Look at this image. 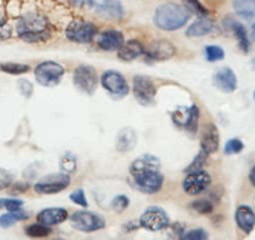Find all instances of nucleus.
Masks as SVG:
<instances>
[{
    "label": "nucleus",
    "mask_w": 255,
    "mask_h": 240,
    "mask_svg": "<svg viewBox=\"0 0 255 240\" xmlns=\"http://www.w3.org/2000/svg\"><path fill=\"white\" fill-rule=\"evenodd\" d=\"M0 69L4 73H8V74L20 75L28 73L30 68H29V65L19 64V63H4V64L0 65Z\"/></svg>",
    "instance_id": "nucleus-29"
},
{
    "label": "nucleus",
    "mask_w": 255,
    "mask_h": 240,
    "mask_svg": "<svg viewBox=\"0 0 255 240\" xmlns=\"http://www.w3.org/2000/svg\"><path fill=\"white\" fill-rule=\"evenodd\" d=\"M136 143V135L133 129H123L117 139V149L122 153L129 151L134 148Z\"/></svg>",
    "instance_id": "nucleus-25"
},
{
    "label": "nucleus",
    "mask_w": 255,
    "mask_h": 240,
    "mask_svg": "<svg viewBox=\"0 0 255 240\" xmlns=\"http://www.w3.org/2000/svg\"><path fill=\"white\" fill-rule=\"evenodd\" d=\"M191 208L197 213H200V214H210L213 212V209H214L212 203L205 199H199L191 203Z\"/></svg>",
    "instance_id": "nucleus-34"
},
{
    "label": "nucleus",
    "mask_w": 255,
    "mask_h": 240,
    "mask_svg": "<svg viewBox=\"0 0 255 240\" xmlns=\"http://www.w3.org/2000/svg\"><path fill=\"white\" fill-rule=\"evenodd\" d=\"M29 218L28 213L24 212L23 209L16 210V212H9L6 214L1 215L0 217V227L3 228H9L11 225H14L15 223L21 222V220H25Z\"/></svg>",
    "instance_id": "nucleus-27"
},
{
    "label": "nucleus",
    "mask_w": 255,
    "mask_h": 240,
    "mask_svg": "<svg viewBox=\"0 0 255 240\" xmlns=\"http://www.w3.org/2000/svg\"><path fill=\"white\" fill-rule=\"evenodd\" d=\"M9 183H10V178H9L8 174H6L5 171L0 170V188L6 187Z\"/></svg>",
    "instance_id": "nucleus-43"
},
{
    "label": "nucleus",
    "mask_w": 255,
    "mask_h": 240,
    "mask_svg": "<svg viewBox=\"0 0 255 240\" xmlns=\"http://www.w3.org/2000/svg\"><path fill=\"white\" fill-rule=\"evenodd\" d=\"M18 87H19V89H20V92L23 93L25 97H30L31 93H33V85H31L29 82H26V80H24V79L20 80L18 84Z\"/></svg>",
    "instance_id": "nucleus-41"
},
{
    "label": "nucleus",
    "mask_w": 255,
    "mask_h": 240,
    "mask_svg": "<svg viewBox=\"0 0 255 240\" xmlns=\"http://www.w3.org/2000/svg\"><path fill=\"white\" fill-rule=\"evenodd\" d=\"M100 82H102L103 88L115 99L124 98L129 93V84H128V82L120 73L115 72V70L105 72L102 75Z\"/></svg>",
    "instance_id": "nucleus-8"
},
{
    "label": "nucleus",
    "mask_w": 255,
    "mask_h": 240,
    "mask_svg": "<svg viewBox=\"0 0 255 240\" xmlns=\"http://www.w3.org/2000/svg\"><path fill=\"white\" fill-rule=\"evenodd\" d=\"M95 11L107 20H120L124 16V8L119 0H103L97 5Z\"/></svg>",
    "instance_id": "nucleus-16"
},
{
    "label": "nucleus",
    "mask_w": 255,
    "mask_h": 240,
    "mask_svg": "<svg viewBox=\"0 0 255 240\" xmlns=\"http://www.w3.org/2000/svg\"><path fill=\"white\" fill-rule=\"evenodd\" d=\"M133 93L141 105H150L155 100L156 88L148 77L136 75L133 80Z\"/></svg>",
    "instance_id": "nucleus-11"
},
{
    "label": "nucleus",
    "mask_w": 255,
    "mask_h": 240,
    "mask_svg": "<svg viewBox=\"0 0 255 240\" xmlns=\"http://www.w3.org/2000/svg\"><path fill=\"white\" fill-rule=\"evenodd\" d=\"M175 46L170 43V41L165 40V39H160V40H155L149 45L145 53L150 60L154 62H164L168 59L173 58L175 55Z\"/></svg>",
    "instance_id": "nucleus-14"
},
{
    "label": "nucleus",
    "mask_w": 255,
    "mask_h": 240,
    "mask_svg": "<svg viewBox=\"0 0 255 240\" xmlns=\"http://www.w3.org/2000/svg\"><path fill=\"white\" fill-rule=\"evenodd\" d=\"M215 29L214 23L207 16H200L199 20L194 21L188 26L185 31V35L189 38H198V36H204L213 33Z\"/></svg>",
    "instance_id": "nucleus-23"
},
{
    "label": "nucleus",
    "mask_w": 255,
    "mask_h": 240,
    "mask_svg": "<svg viewBox=\"0 0 255 240\" xmlns=\"http://www.w3.org/2000/svg\"><path fill=\"white\" fill-rule=\"evenodd\" d=\"M77 159L73 154L67 153L61 158L60 160V169L64 173H74L77 170Z\"/></svg>",
    "instance_id": "nucleus-32"
},
{
    "label": "nucleus",
    "mask_w": 255,
    "mask_h": 240,
    "mask_svg": "<svg viewBox=\"0 0 255 240\" xmlns=\"http://www.w3.org/2000/svg\"><path fill=\"white\" fill-rule=\"evenodd\" d=\"M68 1L77 8H92L95 4V0H68Z\"/></svg>",
    "instance_id": "nucleus-40"
},
{
    "label": "nucleus",
    "mask_w": 255,
    "mask_h": 240,
    "mask_svg": "<svg viewBox=\"0 0 255 240\" xmlns=\"http://www.w3.org/2000/svg\"><path fill=\"white\" fill-rule=\"evenodd\" d=\"M139 223L144 229L158 232V230L166 229L170 224V220H169V215L161 208L150 207L141 214Z\"/></svg>",
    "instance_id": "nucleus-9"
},
{
    "label": "nucleus",
    "mask_w": 255,
    "mask_h": 240,
    "mask_svg": "<svg viewBox=\"0 0 255 240\" xmlns=\"http://www.w3.org/2000/svg\"><path fill=\"white\" fill-rule=\"evenodd\" d=\"M70 185V176L67 173H59V174H50L44 178H41L35 185L34 189L36 193L44 195L58 194L63 192Z\"/></svg>",
    "instance_id": "nucleus-5"
},
{
    "label": "nucleus",
    "mask_w": 255,
    "mask_h": 240,
    "mask_svg": "<svg viewBox=\"0 0 255 240\" xmlns=\"http://www.w3.org/2000/svg\"><path fill=\"white\" fill-rule=\"evenodd\" d=\"M191 13L183 5L175 3H166L159 6L154 14V23L159 29L174 31L183 28L190 19Z\"/></svg>",
    "instance_id": "nucleus-2"
},
{
    "label": "nucleus",
    "mask_w": 255,
    "mask_h": 240,
    "mask_svg": "<svg viewBox=\"0 0 255 240\" xmlns=\"http://www.w3.org/2000/svg\"><path fill=\"white\" fill-rule=\"evenodd\" d=\"M144 53H145V50H144L140 41L131 39V40L124 41V44L120 46V49L118 50V58L123 62H130Z\"/></svg>",
    "instance_id": "nucleus-21"
},
{
    "label": "nucleus",
    "mask_w": 255,
    "mask_h": 240,
    "mask_svg": "<svg viewBox=\"0 0 255 240\" xmlns=\"http://www.w3.org/2000/svg\"><path fill=\"white\" fill-rule=\"evenodd\" d=\"M204 54L207 60L210 63L219 62V60L224 59L225 56L224 50H223L222 46H218V45H208L207 48L204 49Z\"/></svg>",
    "instance_id": "nucleus-30"
},
{
    "label": "nucleus",
    "mask_w": 255,
    "mask_h": 240,
    "mask_svg": "<svg viewBox=\"0 0 255 240\" xmlns=\"http://www.w3.org/2000/svg\"><path fill=\"white\" fill-rule=\"evenodd\" d=\"M235 11L239 16L244 19H254L255 18V0H234Z\"/></svg>",
    "instance_id": "nucleus-26"
},
{
    "label": "nucleus",
    "mask_w": 255,
    "mask_h": 240,
    "mask_svg": "<svg viewBox=\"0 0 255 240\" xmlns=\"http://www.w3.org/2000/svg\"><path fill=\"white\" fill-rule=\"evenodd\" d=\"M184 6L190 13H194L199 16H208L209 10L200 3L199 0H184Z\"/></svg>",
    "instance_id": "nucleus-31"
},
{
    "label": "nucleus",
    "mask_w": 255,
    "mask_h": 240,
    "mask_svg": "<svg viewBox=\"0 0 255 240\" xmlns=\"http://www.w3.org/2000/svg\"><path fill=\"white\" fill-rule=\"evenodd\" d=\"M227 28L229 30L233 31V34L235 35V38L239 41V46L244 53L249 51V40H248L247 30H245L244 26L239 23V21H235L233 19H228L227 21Z\"/></svg>",
    "instance_id": "nucleus-24"
},
{
    "label": "nucleus",
    "mask_w": 255,
    "mask_h": 240,
    "mask_svg": "<svg viewBox=\"0 0 255 240\" xmlns=\"http://www.w3.org/2000/svg\"><path fill=\"white\" fill-rule=\"evenodd\" d=\"M68 217H69L68 210L64 208H46L36 215V220L49 227H53V225L64 223L68 219Z\"/></svg>",
    "instance_id": "nucleus-19"
},
{
    "label": "nucleus",
    "mask_w": 255,
    "mask_h": 240,
    "mask_svg": "<svg viewBox=\"0 0 255 240\" xmlns=\"http://www.w3.org/2000/svg\"><path fill=\"white\" fill-rule=\"evenodd\" d=\"M97 43L98 46L104 51L119 50L120 46L124 44V36L119 30L109 29V30H105L100 34Z\"/></svg>",
    "instance_id": "nucleus-17"
},
{
    "label": "nucleus",
    "mask_w": 255,
    "mask_h": 240,
    "mask_svg": "<svg viewBox=\"0 0 255 240\" xmlns=\"http://www.w3.org/2000/svg\"><path fill=\"white\" fill-rule=\"evenodd\" d=\"M25 233L30 238H45L51 234V229L49 228V225L38 222L36 224L29 225L25 229Z\"/></svg>",
    "instance_id": "nucleus-28"
},
{
    "label": "nucleus",
    "mask_w": 255,
    "mask_h": 240,
    "mask_svg": "<svg viewBox=\"0 0 255 240\" xmlns=\"http://www.w3.org/2000/svg\"><path fill=\"white\" fill-rule=\"evenodd\" d=\"M70 200H72L74 204L79 205V207H83V208H87L88 205V200H87V197H85V193L83 189H77L74 190V192L70 194Z\"/></svg>",
    "instance_id": "nucleus-38"
},
{
    "label": "nucleus",
    "mask_w": 255,
    "mask_h": 240,
    "mask_svg": "<svg viewBox=\"0 0 255 240\" xmlns=\"http://www.w3.org/2000/svg\"><path fill=\"white\" fill-rule=\"evenodd\" d=\"M139 227H140V223L135 222V220H130V222L127 223V224L123 227V229H124L125 232H133V230L138 229Z\"/></svg>",
    "instance_id": "nucleus-42"
},
{
    "label": "nucleus",
    "mask_w": 255,
    "mask_h": 240,
    "mask_svg": "<svg viewBox=\"0 0 255 240\" xmlns=\"http://www.w3.org/2000/svg\"><path fill=\"white\" fill-rule=\"evenodd\" d=\"M235 222L240 230L249 234L255 227V213L247 205H240L235 212Z\"/></svg>",
    "instance_id": "nucleus-22"
},
{
    "label": "nucleus",
    "mask_w": 255,
    "mask_h": 240,
    "mask_svg": "<svg viewBox=\"0 0 255 240\" xmlns=\"http://www.w3.org/2000/svg\"><path fill=\"white\" fill-rule=\"evenodd\" d=\"M200 148L208 155L215 153L219 148V131L214 124H208L205 125L203 131L202 140H200Z\"/></svg>",
    "instance_id": "nucleus-20"
},
{
    "label": "nucleus",
    "mask_w": 255,
    "mask_h": 240,
    "mask_svg": "<svg viewBox=\"0 0 255 240\" xmlns=\"http://www.w3.org/2000/svg\"><path fill=\"white\" fill-rule=\"evenodd\" d=\"M243 149H244L243 141L238 138H233L230 140H228L227 144H225L224 153L227 155H234V154H239Z\"/></svg>",
    "instance_id": "nucleus-33"
},
{
    "label": "nucleus",
    "mask_w": 255,
    "mask_h": 240,
    "mask_svg": "<svg viewBox=\"0 0 255 240\" xmlns=\"http://www.w3.org/2000/svg\"><path fill=\"white\" fill-rule=\"evenodd\" d=\"M0 208H4L9 212H16L23 208V202L19 199H0Z\"/></svg>",
    "instance_id": "nucleus-37"
},
{
    "label": "nucleus",
    "mask_w": 255,
    "mask_h": 240,
    "mask_svg": "<svg viewBox=\"0 0 255 240\" xmlns=\"http://www.w3.org/2000/svg\"><path fill=\"white\" fill-rule=\"evenodd\" d=\"M212 183L209 173L203 169L194 171H189L188 175L183 180V189L189 195H198L208 189Z\"/></svg>",
    "instance_id": "nucleus-10"
},
{
    "label": "nucleus",
    "mask_w": 255,
    "mask_h": 240,
    "mask_svg": "<svg viewBox=\"0 0 255 240\" xmlns=\"http://www.w3.org/2000/svg\"><path fill=\"white\" fill-rule=\"evenodd\" d=\"M70 224L75 230L93 233L105 228V220L102 215L89 210H79L70 217Z\"/></svg>",
    "instance_id": "nucleus-3"
},
{
    "label": "nucleus",
    "mask_w": 255,
    "mask_h": 240,
    "mask_svg": "<svg viewBox=\"0 0 255 240\" xmlns=\"http://www.w3.org/2000/svg\"><path fill=\"white\" fill-rule=\"evenodd\" d=\"M129 170H130V175L133 176V178L141 175V174L144 173H148V171L160 170V160H159L155 155L144 154V155L139 156V158H136L135 160L131 163Z\"/></svg>",
    "instance_id": "nucleus-15"
},
{
    "label": "nucleus",
    "mask_w": 255,
    "mask_h": 240,
    "mask_svg": "<svg viewBox=\"0 0 255 240\" xmlns=\"http://www.w3.org/2000/svg\"><path fill=\"white\" fill-rule=\"evenodd\" d=\"M173 121L180 128H185L186 130L194 133L198 128V119H199V108L193 105L190 108L179 107L171 114Z\"/></svg>",
    "instance_id": "nucleus-12"
},
{
    "label": "nucleus",
    "mask_w": 255,
    "mask_h": 240,
    "mask_svg": "<svg viewBox=\"0 0 255 240\" xmlns=\"http://www.w3.org/2000/svg\"><path fill=\"white\" fill-rule=\"evenodd\" d=\"M16 31L23 40L29 43L45 41L50 38V24L39 13H28L16 24Z\"/></svg>",
    "instance_id": "nucleus-1"
},
{
    "label": "nucleus",
    "mask_w": 255,
    "mask_h": 240,
    "mask_svg": "<svg viewBox=\"0 0 255 240\" xmlns=\"http://www.w3.org/2000/svg\"><path fill=\"white\" fill-rule=\"evenodd\" d=\"M252 65H253V69L255 70V59H253V62H252Z\"/></svg>",
    "instance_id": "nucleus-46"
},
{
    "label": "nucleus",
    "mask_w": 255,
    "mask_h": 240,
    "mask_svg": "<svg viewBox=\"0 0 255 240\" xmlns=\"http://www.w3.org/2000/svg\"><path fill=\"white\" fill-rule=\"evenodd\" d=\"M134 182H135L136 188L141 193H145V194H155L163 187L164 178L161 175L160 170H154L135 176Z\"/></svg>",
    "instance_id": "nucleus-13"
},
{
    "label": "nucleus",
    "mask_w": 255,
    "mask_h": 240,
    "mask_svg": "<svg viewBox=\"0 0 255 240\" xmlns=\"http://www.w3.org/2000/svg\"><path fill=\"white\" fill-rule=\"evenodd\" d=\"M97 26L90 21L74 20L68 25L65 30V35L73 43L87 44L90 43L97 35Z\"/></svg>",
    "instance_id": "nucleus-6"
},
{
    "label": "nucleus",
    "mask_w": 255,
    "mask_h": 240,
    "mask_svg": "<svg viewBox=\"0 0 255 240\" xmlns=\"http://www.w3.org/2000/svg\"><path fill=\"white\" fill-rule=\"evenodd\" d=\"M208 158V154L204 153V151H200L199 155L195 156V159L193 160V163L186 168V171H194V170H199V169L203 168V165L205 164V159Z\"/></svg>",
    "instance_id": "nucleus-39"
},
{
    "label": "nucleus",
    "mask_w": 255,
    "mask_h": 240,
    "mask_svg": "<svg viewBox=\"0 0 255 240\" xmlns=\"http://www.w3.org/2000/svg\"><path fill=\"white\" fill-rule=\"evenodd\" d=\"M74 85L85 94H94L97 90L99 78H98L97 70L92 65H80L75 69L74 75H73Z\"/></svg>",
    "instance_id": "nucleus-7"
},
{
    "label": "nucleus",
    "mask_w": 255,
    "mask_h": 240,
    "mask_svg": "<svg viewBox=\"0 0 255 240\" xmlns=\"http://www.w3.org/2000/svg\"><path fill=\"white\" fill-rule=\"evenodd\" d=\"M252 39L255 41V23L252 26Z\"/></svg>",
    "instance_id": "nucleus-45"
},
{
    "label": "nucleus",
    "mask_w": 255,
    "mask_h": 240,
    "mask_svg": "<svg viewBox=\"0 0 255 240\" xmlns=\"http://www.w3.org/2000/svg\"><path fill=\"white\" fill-rule=\"evenodd\" d=\"M213 83L222 92L233 93L237 89L238 85L237 75L230 68H223L219 72L215 73L214 77H213Z\"/></svg>",
    "instance_id": "nucleus-18"
},
{
    "label": "nucleus",
    "mask_w": 255,
    "mask_h": 240,
    "mask_svg": "<svg viewBox=\"0 0 255 240\" xmlns=\"http://www.w3.org/2000/svg\"><path fill=\"white\" fill-rule=\"evenodd\" d=\"M129 204H130V200H129V198L125 197V195H118V197H115L114 199L112 200V204H110V207H112V209L114 210V212L122 213V212H124L128 207H129Z\"/></svg>",
    "instance_id": "nucleus-35"
},
{
    "label": "nucleus",
    "mask_w": 255,
    "mask_h": 240,
    "mask_svg": "<svg viewBox=\"0 0 255 240\" xmlns=\"http://www.w3.org/2000/svg\"><path fill=\"white\" fill-rule=\"evenodd\" d=\"M64 73H65V70L59 63L46 60V62L40 63L35 68L34 75H35V79L38 80L39 84L43 85V87H55L61 82Z\"/></svg>",
    "instance_id": "nucleus-4"
},
{
    "label": "nucleus",
    "mask_w": 255,
    "mask_h": 240,
    "mask_svg": "<svg viewBox=\"0 0 255 240\" xmlns=\"http://www.w3.org/2000/svg\"><path fill=\"white\" fill-rule=\"evenodd\" d=\"M180 238L184 240H205L209 238V235L204 229H191L181 234Z\"/></svg>",
    "instance_id": "nucleus-36"
},
{
    "label": "nucleus",
    "mask_w": 255,
    "mask_h": 240,
    "mask_svg": "<svg viewBox=\"0 0 255 240\" xmlns=\"http://www.w3.org/2000/svg\"><path fill=\"white\" fill-rule=\"evenodd\" d=\"M249 180H250V183H252V184L254 185V187H255V166H254V168L252 169V170H250V174H249Z\"/></svg>",
    "instance_id": "nucleus-44"
}]
</instances>
